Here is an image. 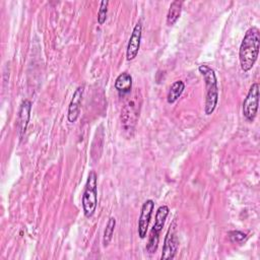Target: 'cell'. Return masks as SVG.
<instances>
[{
    "label": "cell",
    "instance_id": "1",
    "mask_svg": "<svg viewBox=\"0 0 260 260\" xmlns=\"http://www.w3.org/2000/svg\"><path fill=\"white\" fill-rule=\"evenodd\" d=\"M260 48V31L258 27H250L241 43L239 50V60L241 68L244 72L252 69L257 61Z\"/></svg>",
    "mask_w": 260,
    "mask_h": 260
},
{
    "label": "cell",
    "instance_id": "2",
    "mask_svg": "<svg viewBox=\"0 0 260 260\" xmlns=\"http://www.w3.org/2000/svg\"><path fill=\"white\" fill-rule=\"evenodd\" d=\"M141 108V94L139 90L134 91L126 100L122 112H121V123L125 132H128L130 135L135 129L137 124L139 113Z\"/></svg>",
    "mask_w": 260,
    "mask_h": 260
},
{
    "label": "cell",
    "instance_id": "3",
    "mask_svg": "<svg viewBox=\"0 0 260 260\" xmlns=\"http://www.w3.org/2000/svg\"><path fill=\"white\" fill-rule=\"evenodd\" d=\"M198 70L203 76L206 86L204 112L206 115H211L215 110L218 102V87L215 72L211 67L207 65H200Z\"/></svg>",
    "mask_w": 260,
    "mask_h": 260
},
{
    "label": "cell",
    "instance_id": "4",
    "mask_svg": "<svg viewBox=\"0 0 260 260\" xmlns=\"http://www.w3.org/2000/svg\"><path fill=\"white\" fill-rule=\"evenodd\" d=\"M98 204V175L90 171L86 180L84 192L82 194V208L86 217H91Z\"/></svg>",
    "mask_w": 260,
    "mask_h": 260
},
{
    "label": "cell",
    "instance_id": "5",
    "mask_svg": "<svg viewBox=\"0 0 260 260\" xmlns=\"http://www.w3.org/2000/svg\"><path fill=\"white\" fill-rule=\"evenodd\" d=\"M169 212H170V209L167 205H161L156 210L154 224L149 233V238H148V242L146 245V251L150 254L155 253V251L157 249L159 235L165 225V222H166L167 216L169 215Z\"/></svg>",
    "mask_w": 260,
    "mask_h": 260
},
{
    "label": "cell",
    "instance_id": "6",
    "mask_svg": "<svg viewBox=\"0 0 260 260\" xmlns=\"http://www.w3.org/2000/svg\"><path fill=\"white\" fill-rule=\"evenodd\" d=\"M259 105V84L253 83L243 103V114L247 120L253 121L256 117Z\"/></svg>",
    "mask_w": 260,
    "mask_h": 260
},
{
    "label": "cell",
    "instance_id": "7",
    "mask_svg": "<svg viewBox=\"0 0 260 260\" xmlns=\"http://www.w3.org/2000/svg\"><path fill=\"white\" fill-rule=\"evenodd\" d=\"M178 247H179V240H178V237L176 234L175 222H173L170 225V229L166 235L160 259L161 260L174 259V257L176 256V253L178 251Z\"/></svg>",
    "mask_w": 260,
    "mask_h": 260
},
{
    "label": "cell",
    "instance_id": "8",
    "mask_svg": "<svg viewBox=\"0 0 260 260\" xmlns=\"http://www.w3.org/2000/svg\"><path fill=\"white\" fill-rule=\"evenodd\" d=\"M154 208V202L151 199L146 200L141 207L140 216L138 219V236L141 239H144L146 237V233L148 230L149 221L152 215V211Z\"/></svg>",
    "mask_w": 260,
    "mask_h": 260
},
{
    "label": "cell",
    "instance_id": "9",
    "mask_svg": "<svg viewBox=\"0 0 260 260\" xmlns=\"http://www.w3.org/2000/svg\"><path fill=\"white\" fill-rule=\"evenodd\" d=\"M141 36H142V24L141 21H138L131 34V37L128 42L127 51H126V58L127 60H133L140 49V42H141Z\"/></svg>",
    "mask_w": 260,
    "mask_h": 260
},
{
    "label": "cell",
    "instance_id": "10",
    "mask_svg": "<svg viewBox=\"0 0 260 260\" xmlns=\"http://www.w3.org/2000/svg\"><path fill=\"white\" fill-rule=\"evenodd\" d=\"M30 110H31V102L29 100H23L20 104V108L17 116V129H18V134L20 139H22L26 131L29 118H30Z\"/></svg>",
    "mask_w": 260,
    "mask_h": 260
},
{
    "label": "cell",
    "instance_id": "11",
    "mask_svg": "<svg viewBox=\"0 0 260 260\" xmlns=\"http://www.w3.org/2000/svg\"><path fill=\"white\" fill-rule=\"evenodd\" d=\"M82 95H83V85H80L75 89L68 107L67 119L70 123H74L79 116Z\"/></svg>",
    "mask_w": 260,
    "mask_h": 260
},
{
    "label": "cell",
    "instance_id": "12",
    "mask_svg": "<svg viewBox=\"0 0 260 260\" xmlns=\"http://www.w3.org/2000/svg\"><path fill=\"white\" fill-rule=\"evenodd\" d=\"M115 88L120 94H128L132 88V76L127 72H122L115 80Z\"/></svg>",
    "mask_w": 260,
    "mask_h": 260
},
{
    "label": "cell",
    "instance_id": "13",
    "mask_svg": "<svg viewBox=\"0 0 260 260\" xmlns=\"http://www.w3.org/2000/svg\"><path fill=\"white\" fill-rule=\"evenodd\" d=\"M182 5H183V2L179 1V0H175L171 3L168 14H167V24L168 25H173L178 20V18L181 15Z\"/></svg>",
    "mask_w": 260,
    "mask_h": 260
},
{
    "label": "cell",
    "instance_id": "14",
    "mask_svg": "<svg viewBox=\"0 0 260 260\" xmlns=\"http://www.w3.org/2000/svg\"><path fill=\"white\" fill-rule=\"evenodd\" d=\"M184 88H185V83L182 80L175 81L170 86V89H169V92H168V95H167L168 103L169 104L175 103L180 98L182 92L184 91Z\"/></svg>",
    "mask_w": 260,
    "mask_h": 260
},
{
    "label": "cell",
    "instance_id": "15",
    "mask_svg": "<svg viewBox=\"0 0 260 260\" xmlns=\"http://www.w3.org/2000/svg\"><path fill=\"white\" fill-rule=\"evenodd\" d=\"M115 226H116V219L114 217H110L109 220H108V223H107V225L105 228L104 236H103V245L105 247L109 246L110 242L112 241Z\"/></svg>",
    "mask_w": 260,
    "mask_h": 260
},
{
    "label": "cell",
    "instance_id": "16",
    "mask_svg": "<svg viewBox=\"0 0 260 260\" xmlns=\"http://www.w3.org/2000/svg\"><path fill=\"white\" fill-rule=\"evenodd\" d=\"M108 5H109V1H107V0H104L101 2L99 12H98V21L100 24H104L107 19Z\"/></svg>",
    "mask_w": 260,
    "mask_h": 260
},
{
    "label": "cell",
    "instance_id": "17",
    "mask_svg": "<svg viewBox=\"0 0 260 260\" xmlns=\"http://www.w3.org/2000/svg\"><path fill=\"white\" fill-rule=\"evenodd\" d=\"M229 236L233 243H241L243 240L246 239V234L240 231H232L229 233Z\"/></svg>",
    "mask_w": 260,
    "mask_h": 260
}]
</instances>
